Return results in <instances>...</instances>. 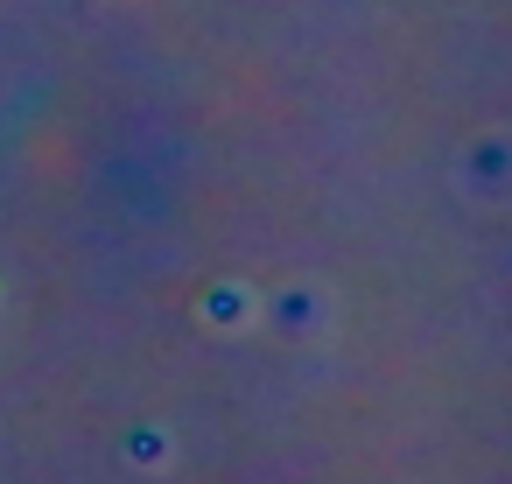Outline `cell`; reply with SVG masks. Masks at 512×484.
Wrapping results in <instances>:
<instances>
[]
</instances>
